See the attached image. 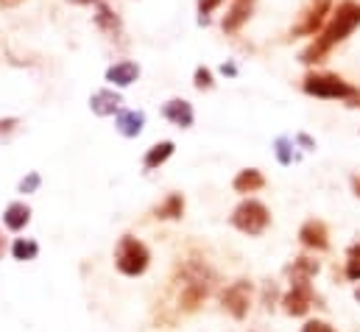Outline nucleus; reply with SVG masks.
I'll list each match as a JSON object with an SVG mask.
<instances>
[{"instance_id": "f8f14e48", "label": "nucleus", "mask_w": 360, "mask_h": 332, "mask_svg": "<svg viewBox=\"0 0 360 332\" xmlns=\"http://www.w3.org/2000/svg\"><path fill=\"white\" fill-rule=\"evenodd\" d=\"M120 103H123V98H120L115 89H98L90 98V109L95 115H101V117L115 115V112L120 109Z\"/></svg>"}, {"instance_id": "a211bd4d", "label": "nucleus", "mask_w": 360, "mask_h": 332, "mask_svg": "<svg viewBox=\"0 0 360 332\" xmlns=\"http://www.w3.org/2000/svg\"><path fill=\"white\" fill-rule=\"evenodd\" d=\"M174 143L171 140H162V143H157V146H151L148 148V154H146V160H143V165L148 167V170H154V167H160L162 162H168L171 157H174Z\"/></svg>"}, {"instance_id": "bb28decb", "label": "nucleus", "mask_w": 360, "mask_h": 332, "mask_svg": "<svg viewBox=\"0 0 360 332\" xmlns=\"http://www.w3.org/2000/svg\"><path fill=\"white\" fill-rule=\"evenodd\" d=\"M302 332H335L327 321H307L304 327H302Z\"/></svg>"}, {"instance_id": "9d476101", "label": "nucleus", "mask_w": 360, "mask_h": 332, "mask_svg": "<svg viewBox=\"0 0 360 332\" xmlns=\"http://www.w3.org/2000/svg\"><path fill=\"white\" fill-rule=\"evenodd\" d=\"M162 115H165L174 126H179V129H190V126H193V120H195L193 106H190L184 98H174V101H168V103L162 106Z\"/></svg>"}, {"instance_id": "9b49d317", "label": "nucleus", "mask_w": 360, "mask_h": 332, "mask_svg": "<svg viewBox=\"0 0 360 332\" xmlns=\"http://www.w3.org/2000/svg\"><path fill=\"white\" fill-rule=\"evenodd\" d=\"M140 79V68L134 62H115L109 70H106V82L112 87H131V84Z\"/></svg>"}, {"instance_id": "f257e3e1", "label": "nucleus", "mask_w": 360, "mask_h": 332, "mask_svg": "<svg viewBox=\"0 0 360 332\" xmlns=\"http://www.w3.org/2000/svg\"><path fill=\"white\" fill-rule=\"evenodd\" d=\"M355 28H360V3L344 0V3L335 8V14L330 17V23L316 34V39L310 42V48L302 53V62H304V65H319V62H324L327 53H330L338 42H344L347 37H352Z\"/></svg>"}, {"instance_id": "72a5a7b5", "label": "nucleus", "mask_w": 360, "mask_h": 332, "mask_svg": "<svg viewBox=\"0 0 360 332\" xmlns=\"http://www.w3.org/2000/svg\"><path fill=\"white\" fill-rule=\"evenodd\" d=\"M0 254H3V238H0Z\"/></svg>"}, {"instance_id": "39448f33", "label": "nucleus", "mask_w": 360, "mask_h": 332, "mask_svg": "<svg viewBox=\"0 0 360 332\" xmlns=\"http://www.w3.org/2000/svg\"><path fill=\"white\" fill-rule=\"evenodd\" d=\"M269 224H271L269 207L263 201H257V198H246L232 212V226L240 229L243 235H263L269 229Z\"/></svg>"}, {"instance_id": "ddd939ff", "label": "nucleus", "mask_w": 360, "mask_h": 332, "mask_svg": "<svg viewBox=\"0 0 360 332\" xmlns=\"http://www.w3.org/2000/svg\"><path fill=\"white\" fill-rule=\"evenodd\" d=\"M249 17H252V0H235V3L229 6L226 17L221 20V28H224L226 34H235Z\"/></svg>"}, {"instance_id": "6e6552de", "label": "nucleus", "mask_w": 360, "mask_h": 332, "mask_svg": "<svg viewBox=\"0 0 360 332\" xmlns=\"http://www.w3.org/2000/svg\"><path fill=\"white\" fill-rule=\"evenodd\" d=\"M282 305H285V313H288V316H304V313L310 310V305H313L310 279H307V276H293L290 290L285 293Z\"/></svg>"}, {"instance_id": "2eb2a0df", "label": "nucleus", "mask_w": 360, "mask_h": 332, "mask_svg": "<svg viewBox=\"0 0 360 332\" xmlns=\"http://www.w3.org/2000/svg\"><path fill=\"white\" fill-rule=\"evenodd\" d=\"M95 25H98L103 34H109L112 39H115V37H120V31H123L120 17H117L106 3H101V0H98V8H95Z\"/></svg>"}, {"instance_id": "4468645a", "label": "nucleus", "mask_w": 360, "mask_h": 332, "mask_svg": "<svg viewBox=\"0 0 360 332\" xmlns=\"http://www.w3.org/2000/svg\"><path fill=\"white\" fill-rule=\"evenodd\" d=\"M232 187H235V193L249 196V193H257V190L266 187V176H263L257 167H246V170H240V173L235 176Z\"/></svg>"}, {"instance_id": "20e7f679", "label": "nucleus", "mask_w": 360, "mask_h": 332, "mask_svg": "<svg viewBox=\"0 0 360 332\" xmlns=\"http://www.w3.org/2000/svg\"><path fill=\"white\" fill-rule=\"evenodd\" d=\"M302 89L313 98H327V101H347L358 95L352 84H347L341 76H333V73H310L302 84Z\"/></svg>"}, {"instance_id": "c756f323", "label": "nucleus", "mask_w": 360, "mask_h": 332, "mask_svg": "<svg viewBox=\"0 0 360 332\" xmlns=\"http://www.w3.org/2000/svg\"><path fill=\"white\" fill-rule=\"evenodd\" d=\"M347 257H360V243H355V246H352V249L347 251Z\"/></svg>"}, {"instance_id": "c85d7f7f", "label": "nucleus", "mask_w": 360, "mask_h": 332, "mask_svg": "<svg viewBox=\"0 0 360 332\" xmlns=\"http://www.w3.org/2000/svg\"><path fill=\"white\" fill-rule=\"evenodd\" d=\"M352 190H355V196L360 198V173L358 176H352Z\"/></svg>"}, {"instance_id": "b1692460", "label": "nucleus", "mask_w": 360, "mask_h": 332, "mask_svg": "<svg viewBox=\"0 0 360 332\" xmlns=\"http://www.w3.org/2000/svg\"><path fill=\"white\" fill-rule=\"evenodd\" d=\"M347 279L360 282V257H349L347 260Z\"/></svg>"}, {"instance_id": "2f4dec72", "label": "nucleus", "mask_w": 360, "mask_h": 332, "mask_svg": "<svg viewBox=\"0 0 360 332\" xmlns=\"http://www.w3.org/2000/svg\"><path fill=\"white\" fill-rule=\"evenodd\" d=\"M20 0H0V6H17Z\"/></svg>"}, {"instance_id": "7ed1b4c3", "label": "nucleus", "mask_w": 360, "mask_h": 332, "mask_svg": "<svg viewBox=\"0 0 360 332\" xmlns=\"http://www.w3.org/2000/svg\"><path fill=\"white\" fill-rule=\"evenodd\" d=\"M148 262H151V254L146 249V243H140V241L131 238V235H123V238H120L117 251H115V265H117L120 274H126V276H140V274H146Z\"/></svg>"}, {"instance_id": "7c9ffc66", "label": "nucleus", "mask_w": 360, "mask_h": 332, "mask_svg": "<svg viewBox=\"0 0 360 332\" xmlns=\"http://www.w3.org/2000/svg\"><path fill=\"white\" fill-rule=\"evenodd\" d=\"M224 73L226 76H235V65H224Z\"/></svg>"}, {"instance_id": "c9c22d12", "label": "nucleus", "mask_w": 360, "mask_h": 332, "mask_svg": "<svg viewBox=\"0 0 360 332\" xmlns=\"http://www.w3.org/2000/svg\"><path fill=\"white\" fill-rule=\"evenodd\" d=\"M358 106H360V103H358Z\"/></svg>"}, {"instance_id": "423d86ee", "label": "nucleus", "mask_w": 360, "mask_h": 332, "mask_svg": "<svg viewBox=\"0 0 360 332\" xmlns=\"http://www.w3.org/2000/svg\"><path fill=\"white\" fill-rule=\"evenodd\" d=\"M333 8V0H310L299 17V23L290 28V37H313L327 25V14Z\"/></svg>"}, {"instance_id": "f704fd0d", "label": "nucleus", "mask_w": 360, "mask_h": 332, "mask_svg": "<svg viewBox=\"0 0 360 332\" xmlns=\"http://www.w3.org/2000/svg\"><path fill=\"white\" fill-rule=\"evenodd\" d=\"M355 296H358V302H360V288H358V293H355Z\"/></svg>"}, {"instance_id": "f03ea898", "label": "nucleus", "mask_w": 360, "mask_h": 332, "mask_svg": "<svg viewBox=\"0 0 360 332\" xmlns=\"http://www.w3.org/2000/svg\"><path fill=\"white\" fill-rule=\"evenodd\" d=\"M176 282V310L179 313H193L204 305V299L210 296L212 290V282H215V274L210 271L207 262L201 260H184L179 265V279Z\"/></svg>"}, {"instance_id": "aec40b11", "label": "nucleus", "mask_w": 360, "mask_h": 332, "mask_svg": "<svg viewBox=\"0 0 360 332\" xmlns=\"http://www.w3.org/2000/svg\"><path fill=\"white\" fill-rule=\"evenodd\" d=\"M316 274H319V262H316V260L299 257V260L293 262V276H307V279H313Z\"/></svg>"}, {"instance_id": "a878e982", "label": "nucleus", "mask_w": 360, "mask_h": 332, "mask_svg": "<svg viewBox=\"0 0 360 332\" xmlns=\"http://www.w3.org/2000/svg\"><path fill=\"white\" fill-rule=\"evenodd\" d=\"M276 157H279L282 165H290V154H288V140L285 137L276 140Z\"/></svg>"}, {"instance_id": "1a4fd4ad", "label": "nucleus", "mask_w": 360, "mask_h": 332, "mask_svg": "<svg viewBox=\"0 0 360 332\" xmlns=\"http://www.w3.org/2000/svg\"><path fill=\"white\" fill-rule=\"evenodd\" d=\"M299 241L304 249H313V251H324L330 249V232H327V224L324 221H304L302 229H299Z\"/></svg>"}, {"instance_id": "f3484780", "label": "nucleus", "mask_w": 360, "mask_h": 332, "mask_svg": "<svg viewBox=\"0 0 360 332\" xmlns=\"http://www.w3.org/2000/svg\"><path fill=\"white\" fill-rule=\"evenodd\" d=\"M143 126H146V115L143 112H120L117 115V132L123 134V137H137L140 132H143Z\"/></svg>"}, {"instance_id": "cd10ccee", "label": "nucleus", "mask_w": 360, "mask_h": 332, "mask_svg": "<svg viewBox=\"0 0 360 332\" xmlns=\"http://www.w3.org/2000/svg\"><path fill=\"white\" fill-rule=\"evenodd\" d=\"M17 117H6V120H0V134H8V132H14L17 129Z\"/></svg>"}, {"instance_id": "dca6fc26", "label": "nucleus", "mask_w": 360, "mask_h": 332, "mask_svg": "<svg viewBox=\"0 0 360 332\" xmlns=\"http://www.w3.org/2000/svg\"><path fill=\"white\" fill-rule=\"evenodd\" d=\"M28 221H31V210H28V204H22V201H11V204L6 207V212H3V224H6L11 232L25 229Z\"/></svg>"}, {"instance_id": "0eeeda50", "label": "nucleus", "mask_w": 360, "mask_h": 332, "mask_svg": "<svg viewBox=\"0 0 360 332\" xmlns=\"http://www.w3.org/2000/svg\"><path fill=\"white\" fill-rule=\"evenodd\" d=\"M221 305H224V310H226L232 319H246V316H249V307H252V282H249V279L232 282V285L224 290Z\"/></svg>"}, {"instance_id": "393cba45", "label": "nucleus", "mask_w": 360, "mask_h": 332, "mask_svg": "<svg viewBox=\"0 0 360 332\" xmlns=\"http://www.w3.org/2000/svg\"><path fill=\"white\" fill-rule=\"evenodd\" d=\"M39 187V173H28V179L20 181V193H34Z\"/></svg>"}, {"instance_id": "4be33fe9", "label": "nucleus", "mask_w": 360, "mask_h": 332, "mask_svg": "<svg viewBox=\"0 0 360 332\" xmlns=\"http://www.w3.org/2000/svg\"><path fill=\"white\" fill-rule=\"evenodd\" d=\"M221 3H224V0H198V23L207 25V23H210V14H212Z\"/></svg>"}, {"instance_id": "473e14b6", "label": "nucleus", "mask_w": 360, "mask_h": 332, "mask_svg": "<svg viewBox=\"0 0 360 332\" xmlns=\"http://www.w3.org/2000/svg\"><path fill=\"white\" fill-rule=\"evenodd\" d=\"M73 3H79V6H84V3H98V0H73Z\"/></svg>"}, {"instance_id": "5701e85b", "label": "nucleus", "mask_w": 360, "mask_h": 332, "mask_svg": "<svg viewBox=\"0 0 360 332\" xmlns=\"http://www.w3.org/2000/svg\"><path fill=\"white\" fill-rule=\"evenodd\" d=\"M195 89H212V73H210V70H207V68H198V70H195Z\"/></svg>"}, {"instance_id": "6ab92c4d", "label": "nucleus", "mask_w": 360, "mask_h": 332, "mask_svg": "<svg viewBox=\"0 0 360 332\" xmlns=\"http://www.w3.org/2000/svg\"><path fill=\"white\" fill-rule=\"evenodd\" d=\"M154 215L162 218V221H176V218L184 215V198H181L179 193H171V196L154 210Z\"/></svg>"}, {"instance_id": "412c9836", "label": "nucleus", "mask_w": 360, "mask_h": 332, "mask_svg": "<svg viewBox=\"0 0 360 332\" xmlns=\"http://www.w3.org/2000/svg\"><path fill=\"white\" fill-rule=\"evenodd\" d=\"M14 260H34L37 254H39V246L34 243V241H25V238H20L17 243H14Z\"/></svg>"}]
</instances>
